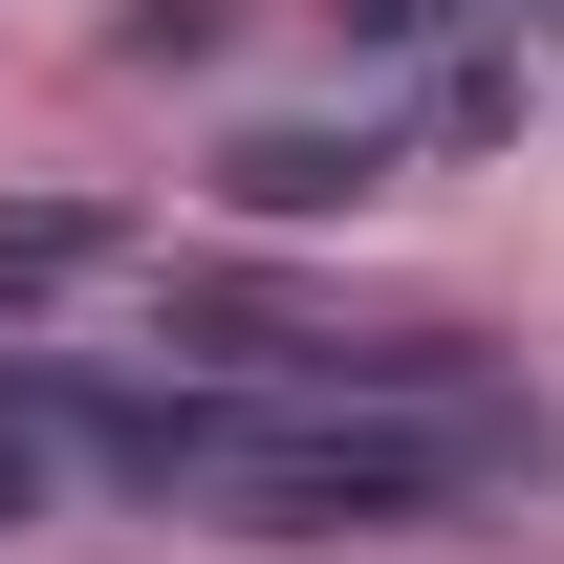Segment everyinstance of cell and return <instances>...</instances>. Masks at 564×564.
Returning <instances> with one entry per match:
<instances>
[{
	"instance_id": "6da1fadb",
	"label": "cell",
	"mask_w": 564,
	"mask_h": 564,
	"mask_svg": "<svg viewBox=\"0 0 564 564\" xmlns=\"http://www.w3.org/2000/svg\"><path fill=\"white\" fill-rule=\"evenodd\" d=\"M66 434L131 499L196 521H282V543H348V521H456L521 456V413H391V391H152V369H66Z\"/></svg>"
},
{
	"instance_id": "7a4b0ae2",
	"label": "cell",
	"mask_w": 564,
	"mask_h": 564,
	"mask_svg": "<svg viewBox=\"0 0 564 564\" xmlns=\"http://www.w3.org/2000/svg\"><path fill=\"white\" fill-rule=\"evenodd\" d=\"M456 22H478L499 66H521V44H564V0H348V44H456Z\"/></svg>"
}]
</instances>
